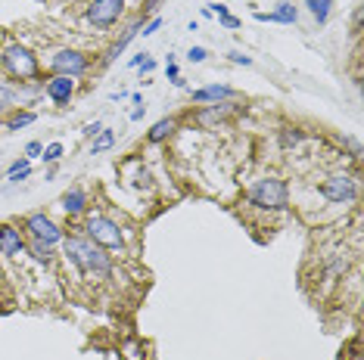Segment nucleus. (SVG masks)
I'll list each match as a JSON object with an SVG mask.
<instances>
[{"label": "nucleus", "instance_id": "obj_10", "mask_svg": "<svg viewBox=\"0 0 364 360\" xmlns=\"http://www.w3.org/2000/svg\"><path fill=\"white\" fill-rule=\"evenodd\" d=\"M26 252V239H22V233L16 227H10V223H0V254H22Z\"/></svg>", "mask_w": 364, "mask_h": 360}, {"label": "nucleus", "instance_id": "obj_6", "mask_svg": "<svg viewBox=\"0 0 364 360\" xmlns=\"http://www.w3.org/2000/svg\"><path fill=\"white\" fill-rule=\"evenodd\" d=\"M26 230L32 233V239L44 242V246H57V242H63V230L57 227V223L50 221V217L44 214V211H35V214L26 217Z\"/></svg>", "mask_w": 364, "mask_h": 360}, {"label": "nucleus", "instance_id": "obj_20", "mask_svg": "<svg viewBox=\"0 0 364 360\" xmlns=\"http://www.w3.org/2000/svg\"><path fill=\"white\" fill-rule=\"evenodd\" d=\"M224 112H227V109H218V106H212V109L200 112V121L209 124V121H215V118H224Z\"/></svg>", "mask_w": 364, "mask_h": 360}, {"label": "nucleus", "instance_id": "obj_3", "mask_svg": "<svg viewBox=\"0 0 364 360\" xmlns=\"http://www.w3.org/2000/svg\"><path fill=\"white\" fill-rule=\"evenodd\" d=\"M3 68H7V74H13V78H19V81L35 78V74H38V56H35L32 50H26L22 43H10V47L3 50Z\"/></svg>", "mask_w": 364, "mask_h": 360}, {"label": "nucleus", "instance_id": "obj_26", "mask_svg": "<svg viewBox=\"0 0 364 360\" xmlns=\"http://www.w3.org/2000/svg\"><path fill=\"white\" fill-rule=\"evenodd\" d=\"M299 140H302V134H299V130H293V134L287 130V134H283V146H296Z\"/></svg>", "mask_w": 364, "mask_h": 360}, {"label": "nucleus", "instance_id": "obj_19", "mask_svg": "<svg viewBox=\"0 0 364 360\" xmlns=\"http://www.w3.org/2000/svg\"><path fill=\"white\" fill-rule=\"evenodd\" d=\"M59 155H63V143H50V146H44V155H41V159L44 161H59Z\"/></svg>", "mask_w": 364, "mask_h": 360}, {"label": "nucleus", "instance_id": "obj_16", "mask_svg": "<svg viewBox=\"0 0 364 360\" xmlns=\"http://www.w3.org/2000/svg\"><path fill=\"white\" fill-rule=\"evenodd\" d=\"M113 143H115V134H113V130H109V128H103L100 134H97V140L90 143V155H100L103 149H109V146H113Z\"/></svg>", "mask_w": 364, "mask_h": 360}, {"label": "nucleus", "instance_id": "obj_12", "mask_svg": "<svg viewBox=\"0 0 364 360\" xmlns=\"http://www.w3.org/2000/svg\"><path fill=\"white\" fill-rule=\"evenodd\" d=\"M63 208H66V214H82V211L88 208V192H84L82 186H72L63 196Z\"/></svg>", "mask_w": 364, "mask_h": 360}, {"label": "nucleus", "instance_id": "obj_28", "mask_svg": "<svg viewBox=\"0 0 364 360\" xmlns=\"http://www.w3.org/2000/svg\"><path fill=\"white\" fill-rule=\"evenodd\" d=\"M221 25H224V28H237L240 19H233V16H221Z\"/></svg>", "mask_w": 364, "mask_h": 360}, {"label": "nucleus", "instance_id": "obj_32", "mask_svg": "<svg viewBox=\"0 0 364 360\" xmlns=\"http://www.w3.org/2000/svg\"><path fill=\"white\" fill-rule=\"evenodd\" d=\"M258 22H274V12H256Z\"/></svg>", "mask_w": 364, "mask_h": 360}, {"label": "nucleus", "instance_id": "obj_31", "mask_svg": "<svg viewBox=\"0 0 364 360\" xmlns=\"http://www.w3.org/2000/svg\"><path fill=\"white\" fill-rule=\"evenodd\" d=\"M28 174H32V168H26V171H19V174H13V177H7V180H13V183H19V180H26Z\"/></svg>", "mask_w": 364, "mask_h": 360}, {"label": "nucleus", "instance_id": "obj_4", "mask_svg": "<svg viewBox=\"0 0 364 360\" xmlns=\"http://www.w3.org/2000/svg\"><path fill=\"white\" fill-rule=\"evenodd\" d=\"M84 230H88V239L97 242L100 248H122L125 246V236H122L119 223L103 217V214H90L88 223H84Z\"/></svg>", "mask_w": 364, "mask_h": 360}, {"label": "nucleus", "instance_id": "obj_9", "mask_svg": "<svg viewBox=\"0 0 364 360\" xmlns=\"http://www.w3.org/2000/svg\"><path fill=\"white\" fill-rule=\"evenodd\" d=\"M72 93H75V78H66V74H53V78L47 81V97H50L57 106H66V103H69Z\"/></svg>", "mask_w": 364, "mask_h": 360}, {"label": "nucleus", "instance_id": "obj_18", "mask_svg": "<svg viewBox=\"0 0 364 360\" xmlns=\"http://www.w3.org/2000/svg\"><path fill=\"white\" fill-rule=\"evenodd\" d=\"M28 252L35 254V261H44V264H50V258H53V246H44V242H38V239H32Z\"/></svg>", "mask_w": 364, "mask_h": 360}, {"label": "nucleus", "instance_id": "obj_22", "mask_svg": "<svg viewBox=\"0 0 364 360\" xmlns=\"http://www.w3.org/2000/svg\"><path fill=\"white\" fill-rule=\"evenodd\" d=\"M26 168H32L28 165V159H16L13 165H10V171H7V177H13V174H19V171H26Z\"/></svg>", "mask_w": 364, "mask_h": 360}, {"label": "nucleus", "instance_id": "obj_25", "mask_svg": "<svg viewBox=\"0 0 364 360\" xmlns=\"http://www.w3.org/2000/svg\"><path fill=\"white\" fill-rule=\"evenodd\" d=\"M41 152H44V146H41L38 140H32V143L26 146V155H28V159H35V155H41Z\"/></svg>", "mask_w": 364, "mask_h": 360}, {"label": "nucleus", "instance_id": "obj_2", "mask_svg": "<svg viewBox=\"0 0 364 360\" xmlns=\"http://www.w3.org/2000/svg\"><path fill=\"white\" fill-rule=\"evenodd\" d=\"M249 202L258 208H287L289 202V186L280 177H262L252 183L249 190Z\"/></svg>", "mask_w": 364, "mask_h": 360}, {"label": "nucleus", "instance_id": "obj_15", "mask_svg": "<svg viewBox=\"0 0 364 360\" xmlns=\"http://www.w3.org/2000/svg\"><path fill=\"white\" fill-rule=\"evenodd\" d=\"M308 3V10H312V16L318 19V25H324L327 19H330V6H333V0H305Z\"/></svg>", "mask_w": 364, "mask_h": 360}, {"label": "nucleus", "instance_id": "obj_24", "mask_svg": "<svg viewBox=\"0 0 364 360\" xmlns=\"http://www.w3.org/2000/svg\"><path fill=\"white\" fill-rule=\"evenodd\" d=\"M227 56H231V62H237V66H252V59L249 56H243L240 50H233V53H227Z\"/></svg>", "mask_w": 364, "mask_h": 360}, {"label": "nucleus", "instance_id": "obj_17", "mask_svg": "<svg viewBox=\"0 0 364 360\" xmlns=\"http://www.w3.org/2000/svg\"><path fill=\"white\" fill-rule=\"evenodd\" d=\"M274 22L293 25V22H296V6L287 3V0H280V3H277V10H274Z\"/></svg>", "mask_w": 364, "mask_h": 360}, {"label": "nucleus", "instance_id": "obj_13", "mask_svg": "<svg viewBox=\"0 0 364 360\" xmlns=\"http://www.w3.org/2000/svg\"><path fill=\"white\" fill-rule=\"evenodd\" d=\"M175 128H178V124H175V118H162V121H156V124L150 128L146 140H150V143H162V140H169V137L175 134Z\"/></svg>", "mask_w": 364, "mask_h": 360}, {"label": "nucleus", "instance_id": "obj_21", "mask_svg": "<svg viewBox=\"0 0 364 360\" xmlns=\"http://www.w3.org/2000/svg\"><path fill=\"white\" fill-rule=\"evenodd\" d=\"M35 121V112H26V115H16L13 121H10V130H19V128H26V124H32Z\"/></svg>", "mask_w": 364, "mask_h": 360}, {"label": "nucleus", "instance_id": "obj_11", "mask_svg": "<svg viewBox=\"0 0 364 360\" xmlns=\"http://www.w3.org/2000/svg\"><path fill=\"white\" fill-rule=\"evenodd\" d=\"M237 97V90L227 84H209V87H200V90H193V99L196 103H221V99H231Z\"/></svg>", "mask_w": 364, "mask_h": 360}, {"label": "nucleus", "instance_id": "obj_1", "mask_svg": "<svg viewBox=\"0 0 364 360\" xmlns=\"http://www.w3.org/2000/svg\"><path fill=\"white\" fill-rule=\"evenodd\" d=\"M63 246H66L69 261L82 273H94V277H109L113 273V258L97 242L84 239V236H69V239H63Z\"/></svg>", "mask_w": 364, "mask_h": 360}, {"label": "nucleus", "instance_id": "obj_7", "mask_svg": "<svg viewBox=\"0 0 364 360\" xmlns=\"http://www.w3.org/2000/svg\"><path fill=\"white\" fill-rule=\"evenodd\" d=\"M122 12H125V0H90L88 22L97 28H109L122 19Z\"/></svg>", "mask_w": 364, "mask_h": 360}, {"label": "nucleus", "instance_id": "obj_5", "mask_svg": "<svg viewBox=\"0 0 364 360\" xmlns=\"http://www.w3.org/2000/svg\"><path fill=\"white\" fill-rule=\"evenodd\" d=\"M53 72L57 74H66V78H82L84 72H88L90 59L82 53V50H57L50 59Z\"/></svg>", "mask_w": 364, "mask_h": 360}, {"label": "nucleus", "instance_id": "obj_23", "mask_svg": "<svg viewBox=\"0 0 364 360\" xmlns=\"http://www.w3.org/2000/svg\"><path fill=\"white\" fill-rule=\"evenodd\" d=\"M206 47H190V53H187V59L190 62H202V59H206Z\"/></svg>", "mask_w": 364, "mask_h": 360}, {"label": "nucleus", "instance_id": "obj_30", "mask_svg": "<svg viewBox=\"0 0 364 360\" xmlns=\"http://www.w3.org/2000/svg\"><path fill=\"white\" fill-rule=\"evenodd\" d=\"M153 68H156V59H150V56H146V59L140 62V72H153Z\"/></svg>", "mask_w": 364, "mask_h": 360}, {"label": "nucleus", "instance_id": "obj_14", "mask_svg": "<svg viewBox=\"0 0 364 360\" xmlns=\"http://www.w3.org/2000/svg\"><path fill=\"white\" fill-rule=\"evenodd\" d=\"M137 31H140V25H131V28H128V31H125V34H122V37H119V41H115V43H113V50H109V53H106V62H113V59H115V56H119V53H122V50H125V47H128V43H131V41H134V34H137Z\"/></svg>", "mask_w": 364, "mask_h": 360}, {"label": "nucleus", "instance_id": "obj_29", "mask_svg": "<svg viewBox=\"0 0 364 360\" xmlns=\"http://www.w3.org/2000/svg\"><path fill=\"white\" fill-rule=\"evenodd\" d=\"M100 130H103V124H100V121H94V124H88V128H84V134L94 137V134H100Z\"/></svg>", "mask_w": 364, "mask_h": 360}, {"label": "nucleus", "instance_id": "obj_8", "mask_svg": "<svg viewBox=\"0 0 364 360\" xmlns=\"http://www.w3.org/2000/svg\"><path fill=\"white\" fill-rule=\"evenodd\" d=\"M320 196L327 199V202H352V199L358 196V183L352 177H345V174H339V177H330L320 183Z\"/></svg>", "mask_w": 364, "mask_h": 360}, {"label": "nucleus", "instance_id": "obj_27", "mask_svg": "<svg viewBox=\"0 0 364 360\" xmlns=\"http://www.w3.org/2000/svg\"><path fill=\"white\" fill-rule=\"evenodd\" d=\"M159 28H162V19H153V22H150V25H146V28H144V37H146V34H156Z\"/></svg>", "mask_w": 364, "mask_h": 360}]
</instances>
